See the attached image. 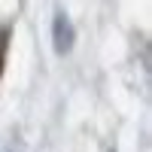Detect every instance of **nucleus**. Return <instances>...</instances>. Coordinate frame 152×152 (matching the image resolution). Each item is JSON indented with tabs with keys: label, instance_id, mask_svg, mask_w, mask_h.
I'll use <instances>...</instances> for the list:
<instances>
[{
	"label": "nucleus",
	"instance_id": "f257e3e1",
	"mask_svg": "<svg viewBox=\"0 0 152 152\" xmlns=\"http://www.w3.org/2000/svg\"><path fill=\"white\" fill-rule=\"evenodd\" d=\"M6 49H9V31L0 28V76H3V64H6Z\"/></svg>",
	"mask_w": 152,
	"mask_h": 152
}]
</instances>
